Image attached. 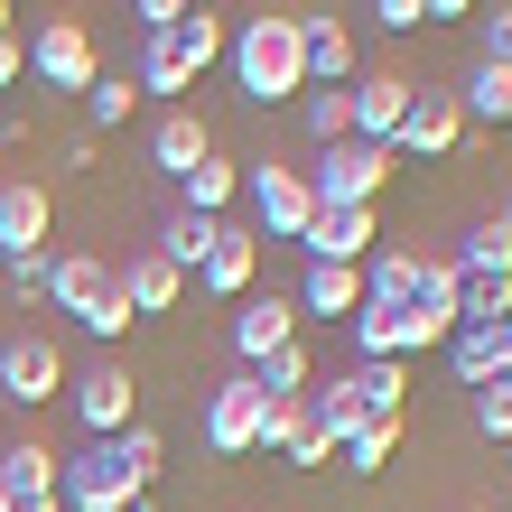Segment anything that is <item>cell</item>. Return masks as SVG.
<instances>
[{
	"label": "cell",
	"mask_w": 512,
	"mask_h": 512,
	"mask_svg": "<svg viewBox=\"0 0 512 512\" xmlns=\"http://www.w3.org/2000/svg\"><path fill=\"white\" fill-rule=\"evenodd\" d=\"M457 112H466V122H512V66H485V56H475Z\"/></svg>",
	"instance_id": "27"
},
{
	"label": "cell",
	"mask_w": 512,
	"mask_h": 512,
	"mask_svg": "<svg viewBox=\"0 0 512 512\" xmlns=\"http://www.w3.org/2000/svg\"><path fill=\"white\" fill-rule=\"evenodd\" d=\"M131 512H149V503H131Z\"/></svg>",
	"instance_id": "47"
},
{
	"label": "cell",
	"mask_w": 512,
	"mask_h": 512,
	"mask_svg": "<svg viewBox=\"0 0 512 512\" xmlns=\"http://www.w3.org/2000/svg\"><path fill=\"white\" fill-rule=\"evenodd\" d=\"M47 308L56 317H75L84 326V336H131V298H122V270H112L103 252H56V270H47Z\"/></svg>",
	"instance_id": "4"
},
{
	"label": "cell",
	"mask_w": 512,
	"mask_h": 512,
	"mask_svg": "<svg viewBox=\"0 0 512 512\" xmlns=\"http://www.w3.org/2000/svg\"><path fill=\"white\" fill-rule=\"evenodd\" d=\"M252 382H261V401H298V391L317 382V364H308V345H280V354L252 364Z\"/></svg>",
	"instance_id": "28"
},
{
	"label": "cell",
	"mask_w": 512,
	"mask_h": 512,
	"mask_svg": "<svg viewBox=\"0 0 512 512\" xmlns=\"http://www.w3.org/2000/svg\"><path fill=\"white\" fill-rule=\"evenodd\" d=\"M475 429H485L494 447H512V364H503L485 391H475Z\"/></svg>",
	"instance_id": "33"
},
{
	"label": "cell",
	"mask_w": 512,
	"mask_h": 512,
	"mask_svg": "<svg viewBox=\"0 0 512 512\" xmlns=\"http://www.w3.org/2000/svg\"><path fill=\"white\" fill-rule=\"evenodd\" d=\"M429 19H475V0H429Z\"/></svg>",
	"instance_id": "40"
},
{
	"label": "cell",
	"mask_w": 512,
	"mask_h": 512,
	"mask_svg": "<svg viewBox=\"0 0 512 512\" xmlns=\"http://www.w3.org/2000/svg\"><path fill=\"white\" fill-rule=\"evenodd\" d=\"M187 10H205V0H187Z\"/></svg>",
	"instance_id": "46"
},
{
	"label": "cell",
	"mask_w": 512,
	"mask_h": 512,
	"mask_svg": "<svg viewBox=\"0 0 512 512\" xmlns=\"http://www.w3.org/2000/svg\"><path fill=\"white\" fill-rule=\"evenodd\" d=\"M252 280H261V233H243V224L224 215L215 252H205V270H196V289L205 298H252Z\"/></svg>",
	"instance_id": "17"
},
{
	"label": "cell",
	"mask_w": 512,
	"mask_h": 512,
	"mask_svg": "<svg viewBox=\"0 0 512 512\" xmlns=\"http://www.w3.org/2000/svg\"><path fill=\"white\" fill-rule=\"evenodd\" d=\"M66 382H75V364H66V345H56L47 326H28V336L0 345V401L47 410V401H66Z\"/></svg>",
	"instance_id": "6"
},
{
	"label": "cell",
	"mask_w": 512,
	"mask_h": 512,
	"mask_svg": "<svg viewBox=\"0 0 512 512\" xmlns=\"http://www.w3.org/2000/svg\"><path fill=\"white\" fill-rule=\"evenodd\" d=\"M224 38H233V28L215 10H187L177 28H149V38H140V66H131L140 94H196V84L224 66Z\"/></svg>",
	"instance_id": "3"
},
{
	"label": "cell",
	"mask_w": 512,
	"mask_h": 512,
	"mask_svg": "<svg viewBox=\"0 0 512 512\" xmlns=\"http://www.w3.org/2000/svg\"><path fill=\"white\" fill-rule=\"evenodd\" d=\"M364 56H354V28L345 19H308V84H354Z\"/></svg>",
	"instance_id": "21"
},
{
	"label": "cell",
	"mask_w": 512,
	"mask_h": 512,
	"mask_svg": "<svg viewBox=\"0 0 512 512\" xmlns=\"http://www.w3.org/2000/svg\"><path fill=\"white\" fill-rule=\"evenodd\" d=\"M140 103H149V94H140V75H131V66H103L94 84H84V122H94V131H122Z\"/></svg>",
	"instance_id": "22"
},
{
	"label": "cell",
	"mask_w": 512,
	"mask_h": 512,
	"mask_svg": "<svg viewBox=\"0 0 512 512\" xmlns=\"http://www.w3.org/2000/svg\"><path fill=\"white\" fill-rule=\"evenodd\" d=\"M382 28H429V0H373Z\"/></svg>",
	"instance_id": "38"
},
{
	"label": "cell",
	"mask_w": 512,
	"mask_h": 512,
	"mask_svg": "<svg viewBox=\"0 0 512 512\" xmlns=\"http://www.w3.org/2000/svg\"><path fill=\"white\" fill-rule=\"evenodd\" d=\"M298 345V298L270 289V298H233V354H243V373L261 364V354Z\"/></svg>",
	"instance_id": "14"
},
{
	"label": "cell",
	"mask_w": 512,
	"mask_h": 512,
	"mask_svg": "<svg viewBox=\"0 0 512 512\" xmlns=\"http://www.w3.org/2000/svg\"><path fill=\"white\" fill-rule=\"evenodd\" d=\"M345 382L373 419H401V401H410V364H345Z\"/></svg>",
	"instance_id": "26"
},
{
	"label": "cell",
	"mask_w": 512,
	"mask_h": 512,
	"mask_svg": "<svg viewBox=\"0 0 512 512\" xmlns=\"http://www.w3.org/2000/svg\"><path fill=\"white\" fill-rule=\"evenodd\" d=\"M298 429H308V391H298V401H261V438L252 447H261V457H289Z\"/></svg>",
	"instance_id": "32"
},
{
	"label": "cell",
	"mask_w": 512,
	"mask_h": 512,
	"mask_svg": "<svg viewBox=\"0 0 512 512\" xmlns=\"http://www.w3.org/2000/svg\"><path fill=\"white\" fill-rule=\"evenodd\" d=\"M19 75H28V38H19V28H0V94H10Z\"/></svg>",
	"instance_id": "37"
},
{
	"label": "cell",
	"mask_w": 512,
	"mask_h": 512,
	"mask_svg": "<svg viewBox=\"0 0 512 512\" xmlns=\"http://www.w3.org/2000/svg\"><path fill=\"white\" fill-rule=\"evenodd\" d=\"M485 66H512V0H494V19H485Z\"/></svg>",
	"instance_id": "36"
},
{
	"label": "cell",
	"mask_w": 512,
	"mask_h": 512,
	"mask_svg": "<svg viewBox=\"0 0 512 512\" xmlns=\"http://www.w3.org/2000/svg\"><path fill=\"white\" fill-rule=\"evenodd\" d=\"M252 438H261V382L233 373V382L205 391V447L215 457H252Z\"/></svg>",
	"instance_id": "11"
},
{
	"label": "cell",
	"mask_w": 512,
	"mask_h": 512,
	"mask_svg": "<svg viewBox=\"0 0 512 512\" xmlns=\"http://www.w3.org/2000/svg\"><path fill=\"white\" fill-rule=\"evenodd\" d=\"M233 196H243V159H196L187 177H177V215H205V224H224L233 215Z\"/></svg>",
	"instance_id": "19"
},
{
	"label": "cell",
	"mask_w": 512,
	"mask_h": 512,
	"mask_svg": "<svg viewBox=\"0 0 512 512\" xmlns=\"http://www.w3.org/2000/svg\"><path fill=\"white\" fill-rule=\"evenodd\" d=\"M373 243H382V215H373V205H317V224L298 233V252H308V261H336V270H364Z\"/></svg>",
	"instance_id": "10"
},
{
	"label": "cell",
	"mask_w": 512,
	"mask_h": 512,
	"mask_svg": "<svg viewBox=\"0 0 512 512\" xmlns=\"http://www.w3.org/2000/svg\"><path fill=\"white\" fill-rule=\"evenodd\" d=\"M56 466H66V457H56L47 438H10V447H0V475L19 485V503H47L56 494Z\"/></svg>",
	"instance_id": "23"
},
{
	"label": "cell",
	"mask_w": 512,
	"mask_h": 512,
	"mask_svg": "<svg viewBox=\"0 0 512 512\" xmlns=\"http://www.w3.org/2000/svg\"><path fill=\"white\" fill-rule=\"evenodd\" d=\"M391 168H401V149H373V140H336V149H317L308 187H317V205H382Z\"/></svg>",
	"instance_id": "7"
},
{
	"label": "cell",
	"mask_w": 512,
	"mask_h": 512,
	"mask_svg": "<svg viewBox=\"0 0 512 512\" xmlns=\"http://www.w3.org/2000/svg\"><path fill=\"white\" fill-rule=\"evenodd\" d=\"M112 270H122V298H131V317H168L177 298H187V270H177V261H168L159 243H140V252H122Z\"/></svg>",
	"instance_id": "16"
},
{
	"label": "cell",
	"mask_w": 512,
	"mask_h": 512,
	"mask_svg": "<svg viewBox=\"0 0 512 512\" xmlns=\"http://www.w3.org/2000/svg\"><path fill=\"white\" fill-rule=\"evenodd\" d=\"M19 512H56V494H47V503H19Z\"/></svg>",
	"instance_id": "43"
},
{
	"label": "cell",
	"mask_w": 512,
	"mask_h": 512,
	"mask_svg": "<svg viewBox=\"0 0 512 512\" xmlns=\"http://www.w3.org/2000/svg\"><path fill=\"white\" fill-rule=\"evenodd\" d=\"M66 410H75L84 438H122V429H140V373L131 364H84L66 382Z\"/></svg>",
	"instance_id": "8"
},
{
	"label": "cell",
	"mask_w": 512,
	"mask_h": 512,
	"mask_svg": "<svg viewBox=\"0 0 512 512\" xmlns=\"http://www.w3.org/2000/svg\"><path fill=\"white\" fill-rule=\"evenodd\" d=\"M289 466H298V475H317V466H336V438H326L317 419H308V429L289 438Z\"/></svg>",
	"instance_id": "35"
},
{
	"label": "cell",
	"mask_w": 512,
	"mask_h": 512,
	"mask_svg": "<svg viewBox=\"0 0 512 512\" xmlns=\"http://www.w3.org/2000/svg\"><path fill=\"white\" fill-rule=\"evenodd\" d=\"M28 75H38L47 94H84V84L103 75V56H94V28H84V19H47L38 38H28Z\"/></svg>",
	"instance_id": "9"
},
{
	"label": "cell",
	"mask_w": 512,
	"mask_h": 512,
	"mask_svg": "<svg viewBox=\"0 0 512 512\" xmlns=\"http://www.w3.org/2000/svg\"><path fill=\"white\" fill-rule=\"evenodd\" d=\"M391 447H401V419H364V429L345 438V475H382Z\"/></svg>",
	"instance_id": "31"
},
{
	"label": "cell",
	"mask_w": 512,
	"mask_h": 512,
	"mask_svg": "<svg viewBox=\"0 0 512 512\" xmlns=\"http://www.w3.org/2000/svg\"><path fill=\"white\" fill-rule=\"evenodd\" d=\"M215 233H224V224H205V215H168V224H159V252H168L177 270H205Z\"/></svg>",
	"instance_id": "29"
},
{
	"label": "cell",
	"mask_w": 512,
	"mask_h": 512,
	"mask_svg": "<svg viewBox=\"0 0 512 512\" xmlns=\"http://www.w3.org/2000/svg\"><path fill=\"white\" fill-rule=\"evenodd\" d=\"M447 373H457V391H485L503 373V336L494 326H457V336H447Z\"/></svg>",
	"instance_id": "25"
},
{
	"label": "cell",
	"mask_w": 512,
	"mask_h": 512,
	"mask_svg": "<svg viewBox=\"0 0 512 512\" xmlns=\"http://www.w3.org/2000/svg\"><path fill=\"white\" fill-rule=\"evenodd\" d=\"M503 224H512V196H503Z\"/></svg>",
	"instance_id": "45"
},
{
	"label": "cell",
	"mask_w": 512,
	"mask_h": 512,
	"mask_svg": "<svg viewBox=\"0 0 512 512\" xmlns=\"http://www.w3.org/2000/svg\"><path fill=\"white\" fill-rule=\"evenodd\" d=\"M224 66H233V94L243 103H298L308 94V19L289 10H261L224 38Z\"/></svg>",
	"instance_id": "2"
},
{
	"label": "cell",
	"mask_w": 512,
	"mask_h": 512,
	"mask_svg": "<svg viewBox=\"0 0 512 512\" xmlns=\"http://www.w3.org/2000/svg\"><path fill=\"white\" fill-rule=\"evenodd\" d=\"M159 466H168V438L149 419L122 438H84V457L56 466V512H131V503H149Z\"/></svg>",
	"instance_id": "1"
},
{
	"label": "cell",
	"mask_w": 512,
	"mask_h": 512,
	"mask_svg": "<svg viewBox=\"0 0 512 512\" xmlns=\"http://www.w3.org/2000/svg\"><path fill=\"white\" fill-rule=\"evenodd\" d=\"M131 19H140V38H149V28H177V19H187V0H131Z\"/></svg>",
	"instance_id": "39"
},
{
	"label": "cell",
	"mask_w": 512,
	"mask_h": 512,
	"mask_svg": "<svg viewBox=\"0 0 512 512\" xmlns=\"http://www.w3.org/2000/svg\"><path fill=\"white\" fill-rule=\"evenodd\" d=\"M0 270H10V298H19V308H47V252H10V261H0Z\"/></svg>",
	"instance_id": "34"
},
{
	"label": "cell",
	"mask_w": 512,
	"mask_h": 512,
	"mask_svg": "<svg viewBox=\"0 0 512 512\" xmlns=\"http://www.w3.org/2000/svg\"><path fill=\"white\" fill-rule=\"evenodd\" d=\"M457 270H475V280H485V270H503V280H512V224H503V215H485V224L466 233Z\"/></svg>",
	"instance_id": "30"
},
{
	"label": "cell",
	"mask_w": 512,
	"mask_h": 512,
	"mask_svg": "<svg viewBox=\"0 0 512 512\" xmlns=\"http://www.w3.org/2000/svg\"><path fill=\"white\" fill-rule=\"evenodd\" d=\"M494 336H503V364H512V317H503V326H494Z\"/></svg>",
	"instance_id": "42"
},
{
	"label": "cell",
	"mask_w": 512,
	"mask_h": 512,
	"mask_svg": "<svg viewBox=\"0 0 512 512\" xmlns=\"http://www.w3.org/2000/svg\"><path fill=\"white\" fill-rule=\"evenodd\" d=\"M196 159H215V122H205L196 103H168L159 122H149V168H159L168 187H177V177H187Z\"/></svg>",
	"instance_id": "12"
},
{
	"label": "cell",
	"mask_w": 512,
	"mask_h": 512,
	"mask_svg": "<svg viewBox=\"0 0 512 512\" xmlns=\"http://www.w3.org/2000/svg\"><path fill=\"white\" fill-rule=\"evenodd\" d=\"M345 94H354V140L391 149V140H401V122H410V94H419V84H410V75H354Z\"/></svg>",
	"instance_id": "15"
},
{
	"label": "cell",
	"mask_w": 512,
	"mask_h": 512,
	"mask_svg": "<svg viewBox=\"0 0 512 512\" xmlns=\"http://www.w3.org/2000/svg\"><path fill=\"white\" fill-rule=\"evenodd\" d=\"M0 512H19V485H10V475H0Z\"/></svg>",
	"instance_id": "41"
},
{
	"label": "cell",
	"mask_w": 512,
	"mask_h": 512,
	"mask_svg": "<svg viewBox=\"0 0 512 512\" xmlns=\"http://www.w3.org/2000/svg\"><path fill=\"white\" fill-rule=\"evenodd\" d=\"M10 19H19V10H10V0H0V28H10Z\"/></svg>",
	"instance_id": "44"
},
{
	"label": "cell",
	"mask_w": 512,
	"mask_h": 512,
	"mask_svg": "<svg viewBox=\"0 0 512 512\" xmlns=\"http://www.w3.org/2000/svg\"><path fill=\"white\" fill-rule=\"evenodd\" d=\"M466 140V112H457V94H447V84H419L410 94V122H401V159H447V149Z\"/></svg>",
	"instance_id": "13"
},
{
	"label": "cell",
	"mask_w": 512,
	"mask_h": 512,
	"mask_svg": "<svg viewBox=\"0 0 512 512\" xmlns=\"http://www.w3.org/2000/svg\"><path fill=\"white\" fill-rule=\"evenodd\" d=\"M47 224H56V205L38 177H0V261L10 252H47Z\"/></svg>",
	"instance_id": "18"
},
{
	"label": "cell",
	"mask_w": 512,
	"mask_h": 512,
	"mask_svg": "<svg viewBox=\"0 0 512 512\" xmlns=\"http://www.w3.org/2000/svg\"><path fill=\"white\" fill-rule=\"evenodd\" d=\"M298 131H308L317 149L354 140V94H345V84H308V94H298Z\"/></svg>",
	"instance_id": "24"
},
{
	"label": "cell",
	"mask_w": 512,
	"mask_h": 512,
	"mask_svg": "<svg viewBox=\"0 0 512 512\" xmlns=\"http://www.w3.org/2000/svg\"><path fill=\"white\" fill-rule=\"evenodd\" d=\"M298 298V326H308V317H354V308H364V270H336V261H308V280H298L289 289Z\"/></svg>",
	"instance_id": "20"
},
{
	"label": "cell",
	"mask_w": 512,
	"mask_h": 512,
	"mask_svg": "<svg viewBox=\"0 0 512 512\" xmlns=\"http://www.w3.org/2000/svg\"><path fill=\"white\" fill-rule=\"evenodd\" d=\"M243 196L261 215V243H298V233L317 224V187H308V168H289V159H252Z\"/></svg>",
	"instance_id": "5"
}]
</instances>
